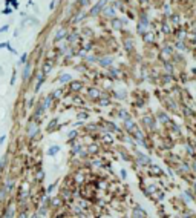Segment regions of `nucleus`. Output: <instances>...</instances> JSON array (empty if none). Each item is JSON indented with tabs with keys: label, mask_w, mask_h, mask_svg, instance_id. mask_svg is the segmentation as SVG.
Instances as JSON below:
<instances>
[{
	"label": "nucleus",
	"mask_w": 196,
	"mask_h": 218,
	"mask_svg": "<svg viewBox=\"0 0 196 218\" xmlns=\"http://www.w3.org/2000/svg\"><path fill=\"white\" fill-rule=\"evenodd\" d=\"M12 5L14 8H19V2L17 0H5V6H9Z\"/></svg>",
	"instance_id": "nucleus-4"
},
{
	"label": "nucleus",
	"mask_w": 196,
	"mask_h": 218,
	"mask_svg": "<svg viewBox=\"0 0 196 218\" xmlns=\"http://www.w3.org/2000/svg\"><path fill=\"white\" fill-rule=\"evenodd\" d=\"M69 80H71V75H69V74H63V75L60 77V82H61V83H66V82H69Z\"/></svg>",
	"instance_id": "nucleus-5"
},
{
	"label": "nucleus",
	"mask_w": 196,
	"mask_h": 218,
	"mask_svg": "<svg viewBox=\"0 0 196 218\" xmlns=\"http://www.w3.org/2000/svg\"><path fill=\"white\" fill-rule=\"evenodd\" d=\"M5 140H6V135H2V137H0V143L3 144V143H5Z\"/></svg>",
	"instance_id": "nucleus-15"
},
{
	"label": "nucleus",
	"mask_w": 196,
	"mask_h": 218,
	"mask_svg": "<svg viewBox=\"0 0 196 218\" xmlns=\"http://www.w3.org/2000/svg\"><path fill=\"white\" fill-rule=\"evenodd\" d=\"M15 83V72L12 74V79H11V85H14Z\"/></svg>",
	"instance_id": "nucleus-14"
},
{
	"label": "nucleus",
	"mask_w": 196,
	"mask_h": 218,
	"mask_svg": "<svg viewBox=\"0 0 196 218\" xmlns=\"http://www.w3.org/2000/svg\"><path fill=\"white\" fill-rule=\"evenodd\" d=\"M28 134H29V137H34V135L37 134V126H35V125H29V128H28Z\"/></svg>",
	"instance_id": "nucleus-2"
},
{
	"label": "nucleus",
	"mask_w": 196,
	"mask_h": 218,
	"mask_svg": "<svg viewBox=\"0 0 196 218\" xmlns=\"http://www.w3.org/2000/svg\"><path fill=\"white\" fill-rule=\"evenodd\" d=\"M5 163H6V157H3V158H2V161H0V172L3 171V168H5Z\"/></svg>",
	"instance_id": "nucleus-8"
},
{
	"label": "nucleus",
	"mask_w": 196,
	"mask_h": 218,
	"mask_svg": "<svg viewBox=\"0 0 196 218\" xmlns=\"http://www.w3.org/2000/svg\"><path fill=\"white\" fill-rule=\"evenodd\" d=\"M29 74H31V65L28 63L25 66V71H23V80H28L29 79Z\"/></svg>",
	"instance_id": "nucleus-1"
},
{
	"label": "nucleus",
	"mask_w": 196,
	"mask_h": 218,
	"mask_svg": "<svg viewBox=\"0 0 196 218\" xmlns=\"http://www.w3.org/2000/svg\"><path fill=\"white\" fill-rule=\"evenodd\" d=\"M58 151H60V147H58V146H52V147H49V151H48V155H55Z\"/></svg>",
	"instance_id": "nucleus-3"
},
{
	"label": "nucleus",
	"mask_w": 196,
	"mask_h": 218,
	"mask_svg": "<svg viewBox=\"0 0 196 218\" xmlns=\"http://www.w3.org/2000/svg\"><path fill=\"white\" fill-rule=\"evenodd\" d=\"M9 29V26L8 25H3V26H0V34H3V32H6Z\"/></svg>",
	"instance_id": "nucleus-7"
},
{
	"label": "nucleus",
	"mask_w": 196,
	"mask_h": 218,
	"mask_svg": "<svg viewBox=\"0 0 196 218\" xmlns=\"http://www.w3.org/2000/svg\"><path fill=\"white\" fill-rule=\"evenodd\" d=\"M26 58H28V54H23V55L20 57V63H25V62H26Z\"/></svg>",
	"instance_id": "nucleus-11"
},
{
	"label": "nucleus",
	"mask_w": 196,
	"mask_h": 218,
	"mask_svg": "<svg viewBox=\"0 0 196 218\" xmlns=\"http://www.w3.org/2000/svg\"><path fill=\"white\" fill-rule=\"evenodd\" d=\"M12 215H14V211L12 209H8V212L5 214V217H12Z\"/></svg>",
	"instance_id": "nucleus-12"
},
{
	"label": "nucleus",
	"mask_w": 196,
	"mask_h": 218,
	"mask_svg": "<svg viewBox=\"0 0 196 218\" xmlns=\"http://www.w3.org/2000/svg\"><path fill=\"white\" fill-rule=\"evenodd\" d=\"M9 46V43L8 42H3V43H0V49H3V48H8Z\"/></svg>",
	"instance_id": "nucleus-13"
},
{
	"label": "nucleus",
	"mask_w": 196,
	"mask_h": 218,
	"mask_svg": "<svg viewBox=\"0 0 196 218\" xmlns=\"http://www.w3.org/2000/svg\"><path fill=\"white\" fill-rule=\"evenodd\" d=\"M11 12H12V9H11L9 6H5V9L2 11V14H5V15H6V14H11Z\"/></svg>",
	"instance_id": "nucleus-6"
},
{
	"label": "nucleus",
	"mask_w": 196,
	"mask_h": 218,
	"mask_svg": "<svg viewBox=\"0 0 196 218\" xmlns=\"http://www.w3.org/2000/svg\"><path fill=\"white\" fill-rule=\"evenodd\" d=\"M6 195V187H3L2 190H0V200H3V197Z\"/></svg>",
	"instance_id": "nucleus-10"
},
{
	"label": "nucleus",
	"mask_w": 196,
	"mask_h": 218,
	"mask_svg": "<svg viewBox=\"0 0 196 218\" xmlns=\"http://www.w3.org/2000/svg\"><path fill=\"white\" fill-rule=\"evenodd\" d=\"M63 36H65V29H60V31L57 32V37H55V39L58 40V39H60V37H63Z\"/></svg>",
	"instance_id": "nucleus-9"
}]
</instances>
